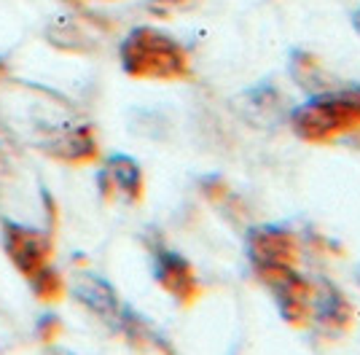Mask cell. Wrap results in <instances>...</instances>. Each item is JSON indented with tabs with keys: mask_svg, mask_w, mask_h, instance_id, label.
<instances>
[{
	"mask_svg": "<svg viewBox=\"0 0 360 355\" xmlns=\"http://www.w3.org/2000/svg\"><path fill=\"white\" fill-rule=\"evenodd\" d=\"M355 280H358V285H360V266H358V272H355Z\"/></svg>",
	"mask_w": 360,
	"mask_h": 355,
	"instance_id": "17",
	"label": "cell"
},
{
	"mask_svg": "<svg viewBox=\"0 0 360 355\" xmlns=\"http://www.w3.org/2000/svg\"><path fill=\"white\" fill-rule=\"evenodd\" d=\"M150 264H153V280L165 288L178 304H191L202 294V282L196 278V269L183 253L167 248L165 242L150 245Z\"/></svg>",
	"mask_w": 360,
	"mask_h": 355,
	"instance_id": "8",
	"label": "cell"
},
{
	"mask_svg": "<svg viewBox=\"0 0 360 355\" xmlns=\"http://www.w3.org/2000/svg\"><path fill=\"white\" fill-rule=\"evenodd\" d=\"M6 75H8V65L6 59H0V81H6Z\"/></svg>",
	"mask_w": 360,
	"mask_h": 355,
	"instance_id": "15",
	"label": "cell"
},
{
	"mask_svg": "<svg viewBox=\"0 0 360 355\" xmlns=\"http://www.w3.org/2000/svg\"><path fill=\"white\" fill-rule=\"evenodd\" d=\"M202 0H148L146 8L148 14H153L156 19H175L180 14L194 11Z\"/></svg>",
	"mask_w": 360,
	"mask_h": 355,
	"instance_id": "12",
	"label": "cell"
},
{
	"mask_svg": "<svg viewBox=\"0 0 360 355\" xmlns=\"http://www.w3.org/2000/svg\"><path fill=\"white\" fill-rule=\"evenodd\" d=\"M14 159H16V146H14V137L0 130V186L14 175Z\"/></svg>",
	"mask_w": 360,
	"mask_h": 355,
	"instance_id": "13",
	"label": "cell"
},
{
	"mask_svg": "<svg viewBox=\"0 0 360 355\" xmlns=\"http://www.w3.org/2000/svg\"><path fill=\"white\" fill-rule=\"evenodd\" d=\"M245 256L255 278H264L274 269L299 266L301 237L285 223H255L245 235Z\"/></svg>",
	"mask_w": 360,
	"mask_h": 355,
	"instance_id": "4",
	"label": "cell"
},
{
	"mask_svg": "<svg viewBox=\"0 0 360 355\" xmlns=\"http://www.w3.org/2000/svg\"><path fill=\"white\" fill-rule=\"evenodd\" d=\"M352 320H355V310L345 291L326 278L312 280V304H309V323L307 325H312L315 334L326 337V340H336L349 331Z\"/></svg>",
	"mask_w": 360,
	"mask_h": 355,
	"instance_id": "5",
	"label": "cell"
},
{
	"mask_svg": "<svg viewBox=\"0 0 360 355\" xmlns=\"http://www.w3.org/2000/svg\"><path fill=\"white\" fill-rule=\"evenodd\" d=\"M352 27H355V32L360 35V8L355 11V14H352Z\"/></svg>",
	"mask_w": 360,
	"mask_h": 355,
	"instance_id": "14",
	"label": "cell"
},
{
	"mask_svg": "<svg viewBox=\"0 0 360 355\" xmlns=\"http://www.w3.org/2000/svg\"><path fill=\"white\" fill-rule=\"evenodd\" d=\"M3 251L14 269L27 280L30 291L41 301H60L68 285L62 272L54 266V245L46 229H35L27 223L3 221Z\"/></svg>",
	"mask_w": 360,
	"mask_h": 355,
	"instance_id": "3",
	"label": "cell"
},
{
	"mask_svg": "<svg viewBox=\"0 0 360 355\" xmlns=\"http://www.w3.org/2000/svg\"><path fill=\"white\" fill-rule=\"evenodd\" d=\"M290 130L304 143L326 146L360 137V87L326 89L290 111Z\"/></svg>",
	"mask_w": 360,
	"mask_h": 355,
	"instance_id": "2",
	"label": "cell"
},
{
	"mask_svg": "<svg viewBox=\"0 0 360 355\" xmlns=\"http://www.w3.org/2000/svg\"><path fill=\"white\" fill-rule=\"evenodd\" d=\"M38 148L62 164L84 167L100 156V143L89 124H57L38 135Z\"/></svg>",
	"mask_w": 360,
	"mask_h": 355,
	"instance_id": "7",
	"label": "cell"
},
{
	"mask_svg": "<svg viewBox=\"0 0 360 355\" xmlns=\"http://www.w3.org/2000/svg\"><path fill=\"white\" fill-rule=\"evenodd\" d=\"M97 186H100V192H103L105 199H124V202L135 205V202L143 199L146 180H143L140 164L132 156L113 154V156H108L105 167L100 170Z\"/></svg>",
	"mask_w": 360,
	"mask_h": 355,
	"instance_id": "9",
	"label": "cell"
},
{
	"mask_svg": "<svg viewBox=\"0 0 360 355\" xmlns=\"http://www.w3.org/2000/svg\"><path fill=\"white\" fill-rule=\"evenodd\" d=\"M46 38L51 46L70 54H89L97 49V41L86 30V22H81L78 16H60L57 22H51L46 27Z\"/></svg>",
	"mask_w": 360,
	"mask_h": 355,
	"instance_id": "10",
	"label": "cell"
},
{
	"mask_svg": "<svg viewBox=\"0 0 360 355\" xmlns=\"http://www.w3.org/2000/svg\"><path fill=\"white\" fill-rule=\"evenodd\" d=\"M119 62L129 78L150 84H178L194 73L188 49L169 32L150 25L129 30L119 46Z\"/></svg>",
	"mask_w": 360,
	"mask_h": 355,
	"instance_id": "1",
	"label": "cell"
},
{
	"mask_svg": "<svg viewBox=\"0 0 360 355\" xmlns=\"http://www.w3.org/2000/svg\"><path fill=\"white\" fill-rule=\"evenodd\" d=\"M54 355H68V353H54Z\"/></svg>",
	"mask_w": 360,
	"mask_h": 355,
	"instance_id": "18",
	"label": "cell"
},
{
	"mask_svg": "<svg viewBox=\"0 0 360 355\" xmlns=\"http://www.w3.org/2000/svg\"><path fill=\"white\" fill-rule=\"evenodd\" d=\"M290 75H293V81H296L301 89H309L312 94L326 92V89H333L330 75H328V70L323 68V62H320L315 54L301 51V49L290 54Z\"/></svg>",
	"mask_w": 360,
	"mask_h": 355,
	"instance_id": "11",
	"label": "cell"
},
{
	"mask_svg": "<svg viewBox=\"0 0 360 355\" xmlns=\"http://www.w3.org/2000/svg\"><path fill=\"white\" fill-rule=\"evenodd\" d=\"M62 3H65V6H73V8H78V6H84L86 0H62Z\"/></svg>",
	"mask_w": 360,
	"mask_h": 355,
	"instance_id": "16",
	"label": "cell"
},
{
	"mask_svg": "<svg viewBox=\"0 0 360 355\" xmlns=\"http://www.w3.org/2000/svg\"><path fill=\"white\" fill-rule=\"evenodd\" d=\"M269 288L271 299L277 304V312L290 325L309 323V304H312V278L301 275L296 266L274 269L269 275L258 278Z\"/></svg>",
	"mask_w": 360,
	"mask_h": 355,
	"instance_id": "6",
	"label": "cell"
}]
</instances>
